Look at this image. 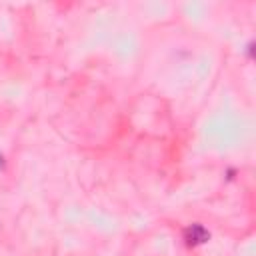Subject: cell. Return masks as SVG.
<instances>
[{"mask_svg": "<svg viewBox=\"0 0 256 256\" xmlns=\"http://www.w3.org/2000/svg\"><path fill=\"white\" fill-rule=\"evenodd\" d=\"M186 236L190 238V242L194 244H204L210 240V232L202 226V224H192L188 230H186Z\"/></svg>", "mask_w": 256, "mask_h": 256, "instance_id": "1", "label": "cell"}]
</instances>
